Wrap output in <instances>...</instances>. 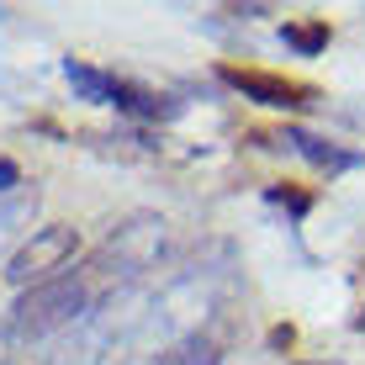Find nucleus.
<instances>
[{
  "label": "nucleus",
  "mask_w": 365,
  "mask_h": 365,
  "mask_svg": "<svg viewBox=\"0 0 365 365\" xmlns=\"http://www.w3.org/2000/svg\"><path fill=\"white\" fill-rule=\"evenodd\" d=\"M91 312V281L85 275H58L48 286H32L11 302L6 312V339L16 344H32V339H48L58 329H74V323Z\"/></svg>",
  "instance_id": "1"
},
{
  "label": "nucleus",
  "mask_w": 365,
  "mask_h": 365,
  "mask_svg": "<svg viewBox=\"0 0 365 365\" xmlns=\"http://www.w3.org/2000/svg\"><path fill=\"white\" fill-rule=\"evenodd\" d=\"M170 249V222L159 212H133L122 228H111V238L96 249V270L106 281H138L165 259Z\"/></svg>",
  "instance_id": "2"
},
{
  "label": "nucleus",
  "mask_w": 365,
  "mask_h": 365,
  "mask_svg": "<svg viewBox=\"0 0 365 365\" xmlns=\"http://www.w3.org/2000/svg\"><path fill=\"white\" fill-rule=\"evenodd\" d=\"M74 255H80V233H74V228H64V222L37 228L27 244L6 259V281L21 286V292L48 286V281H58V275H69V259H74Z\"/></svg>",
  "instance_id": "3"
},
{
  "label": "nucleus",
  "mask_w": 365,
  "mask_h": 365,
  "mask_svg": "<svg viewBox=\"0 0 365 365\" xmlns=\"http://www.w3.org/2000/svg\"><path fill=\"white\" fill-rule=\"evenodd\" d=\"M222 85H233L244 101H255V106H270V111H302L312 101L307 85L286 80V74H265V69H222Z\"/></svg>",
  "instance_id": "4"
},
{
  "label": "nucleus",
  "mask_w": 365,
  "mask_h": 365,
  "mask_svg": "<svg viewBox=\"0 0 365 365\" xmlns=\"http://www.w3.org/2000/svg\"><path fill=\"white\" fill-rule=\"evenodd\" d=\"M222 355H228V339H222L217 329H191V334H180V339H170L165 349H159L148 365H222Z\"/></svg>",
  "instance_id": "5"
},
{
  "label": "nucleus",
  "mask_w": 365,
  "mask_h": 365,
  "mask_svg": "<svg viewBox=\"0 0 365 365\" xmlns=\"http://www.w3.org/2000/svg\"><path fill=\"white\" fill-rule=\"evenodd\" d=\"M281 143L292 148V154H302L312 170H329V175H344V170H355V165H360L355 148H339L334 138H318V133H307V128H286V133H281Z\"/></svg>",
  "instance_id": "6"
},
{
  "label": "nucleus",
  "mask_w": 365,
  "mask_h": 365,
  "mask_svg": "<svg viewBox=\"0 0 365 365\" xmlns=\"http://www.w3.org/2000/svg\"><path fill=\"white\" fill-rule=\"evenodd\" d=\"M64 80L74 85L80 101H96V106H111V101H117V74L85 64V58H64Z\"/></svg>",
  "instance_id": "7"
},
{
  "label": "nucleus",
  "mask_w": 365,
  "mask_h": 365,
  "mask_svg": "<svg viewBox=\"0 0 365 365\" xmlns=\"http://www.w3.org/2000/svg\"><path fill=\"white\" fill-rule=\"evenodd\" d=\"M281 37L297 48V53H318V48L329 43V27H323V21H286Z\"/></svg>",
  "instance_id": "8"
},
{
  "label": "nucleus",
  "mask_w": 365,
  "mask_h": 365,
  "mask_svg": "<svg viewBox=\"0 0 365 365\" xmlns=\"http://www.w3.org/2000/svg\"><path fill=\"white\" fill-rule=\"evenodd\" d=\"M270 201H281V207H292V217H302V212L312 207V196H297V191H270Z\"/></svg>",
  "instance_id": "9"
}]
</instances>
